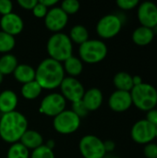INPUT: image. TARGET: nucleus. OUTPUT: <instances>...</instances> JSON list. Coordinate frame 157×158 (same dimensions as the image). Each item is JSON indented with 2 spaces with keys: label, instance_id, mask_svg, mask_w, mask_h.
Returning a JSON list of instances; mask_svg holds the SVG:
<instances>
[{
  "label": "nucleus",
  "instance_id": "nucleus-1",
  "mask_svg": "<svg viewBox=\"0 0 157 158\" xmlns=\"http://www.w3.org/2000/svg\"><path fill=\"white\" fill-rule=\"evenodd\" d=\"M28 130V121L23 114L18 111L3 114L0 118V137L7 143H19Z\"/></svg>",
  "mask_w": 157,
  "mask_h": 158
},
{
  "label": "nucleus",
  "instance_id": "nucleus-2",
  "mask_svg": "<svg viewBox=\"0 0 157 158\" xmlns=\"http://www.w3.org/2000/svg\"><path fill=\"white\" fill-rule=\"evenodd\" d=\"M64 78L63 65L50 57L43 59L35 69V81L42 89H56L60 86Z\"/></svg>",
  "mask_w": 157,
  "mask_h": 158
},
{
  "label": "nucleus",
  "instance_id": "nucleus-3",
  "mask_svg": "<svg viewBox=\"0 0 157 158\" xmlns=\"http://www.w3.org/2000/svg\"><path fill=\"white\" fill-rule=\"evenodd\" d=\"M46 49L50 58L61 63L72 56L73 44L68 35L56 32L48 39Z\"/></svg>",
  "mask_w": 157,
  "mask_h": 158
},
{
  "label": "nucleus",
  "instance_id": "nucleus-4",
  "mask_svg": "<svg viewBox=\"0 0 157 158\" xmlns=\"http://www.w3.org/2000/svg\"><path fill=\"white\" fill-rule=\"evenodd\" d=\"M130 93L132 105L142 111H150L157 106V89L152 84L143 82L134 86Z\"/></svg>",
  "mask_w": 157,
  "mask_h": 158
},
{
  "label": "nucleus",
  "instance_id": "nucleus-5",
  "mask_svg": "<svg viewBox=\"0 0 157 158\" xmlns=\"http://www.w3.org/2000/svg\"><path fill=\"white\" fill-rule=\"evenodd\" d=\"M107 52L106 44L102 40L97 39H89L79 47L80 59L88 64H96L103 61Z\"/></svg>",
  "mask_w": 157,
  "mask_h": 158
},
{
  "label": "nucleus",
  "instance_id": "nucleus-6",
  "mask_svg": "<svg viewBox=\"0 0 157 158\" xmlns=\"http://www.w3.org/2000/svg\"><path fill=\"white\" fill-rule=\"evenodd\" d=\"M123 20L116 14H107L102 17L96 25V32L103 39H111L117 36L122 29Z\"/></svg>",
  "mask_w": 157,
  "mask_h": 158
},
{
  "label": "nucleus",
  "instance_id": "nucleus-7",
  "mask_svg": "<svg viewBox=\"0 0 157 158\" xmlns=\"http://www.w3.org/2000/svg\"><path fill=\"white\" fill-rule=\"evenodd\" d=\"M79 149L84 158H104L106 154L104 141L92 134L85 135L81 139Z\"/></svg>",
  "mask_w": 157,
  "mask_h": 158
},
{
  "label": "nucleus",
  "instance_id": "nucleus-8",
  "mask_svg": "<svg viewBox=\"0 0 157 158\" xmlns=\"http://www.w3.org/2000/svg\"><path fill=\"white\" fill-rule=\"evenodd\" d=\"M81 125V118L71 110H64L54 118V129L60 134H71L75 132Z\"/></svg>",
  "mask_w": 157,
  "mask_h": 158
},
{
  "label": "nucleus",
  "instance_id": "nucleus-9",
  "mask_svg": "<svg viewBox=\"0 0 157 158\" xmlns=\"http://www.w3.org/2000/svg\"><path fill=\"white\" fill-rule=\"evenodd\" d=\"M155 128L145 118L136 121L130 130L131 139L138 144H147L155 139Z\"/></svg>",
  "mask_w": 157,
  "mask_h": 158
},
{
  "label": "nucleus",
  "instance_id": "nucleus-10",
  "mask_svg": "<svg viewBox=\"0 0 157 158\" xmlns=\"http://www.w3.org/2000/svg\"><path fill=\"white\" fill-rule=\"evenodd\" d=\"M67 100L61 94L53 93L46 95L41 102L40 111L48 117H56L66 110Z\"/></svg>",
  "mask_w": 157,
  "mask_h": 158
},
{
  "label": "nucleus",
  "instance_id": "nucleus-11",
  "mask_svg": "<svg viewBox=\"0 0 157 158\" xmlns=\"http://www.w3.org/2000/svg\"><path fill=\"white\" fill-rule=\"evenodd\" d=\"M59 87L63 97L71 103L81 101L85 93L82 83L73 77H65Z\"/></svg>",
  "mask_w": 157,
  "mask_h": 158
},
{
  "label": "nucleus",
  "instance_id": "nucleus-12",
  "mask_svg": "<svg viewBox=\"0 0 157 158\" xmlns=\"http://www.w3.org/2000/svg\"><path fill=\"white\" fill-rule=\"evenodd\" d=\"M137 17L141 26L150 29L157 27V5L151 1H144L139 4Z\"/></svg>",
  "mask_w": 157,
  "mask_h": 158
},
{
  "label": "nucleus",
  "instance_id": "nucleus-13",
  "mask_svg": "<svg viewBox=\"0 0 157 158\" xmlns=\"http://www.w3.org/2000/svg\"><path fill=\"white\" fill-rule=\"evenodd\" d=\"M68 20V16L60 8V6H54L48 10L46 16L44 17V24L46 28L56 33L61 32Z\"/></svg>",
  "mask_w": 157,
  "mask_h": 158
},
{
  "label": "nucleus",
  "instance_id": "nucleus-14",
  "mask_svg": "<svg viewBox=\"0 0 157 158\" xmlns=\"http://www.w3.org/2000/svg\"><path fill=\"white\" fill-rule=\"evenodd\" d=\"M108 106L113 111L118 113H122L127 111L132 106L130 93L116 90L109 96Z\"/></svg>",
  "mask_w": 157,
  "mask_h": 158
},
{
  "label": "nucleus",
  "instance_id": "nucleus-15",
  "mask_svg": "<svg viewBox=\"0 0 157 158\" xmlns=\"http://www.w3.org/2000/svg\"><path fill=\"white\" fill-rule=\"evenodd\" d=\"M0 26L3 31L15 37V35H18L22 31L24 22L19 15L11 12L7 15L2 16L0 19Z\"/></svg>",
  "mask_w": 157,
  "mask_h": 158
},
{
  "label": "nucleus",
  "instance_id": "nucleus-16",
  "mask_svg": "<svg viewBox=\"0 0 157 158\" xmlns=\"http://www.w3.org/2000/svg\"><path fill=\"white\" fill-rule=\"evenodd\" d=\"M81 100L89 111H95L103 104V93L98 88H91L84 93Z\"/></svg>",
  "mask_w": 157,
  "mask_h": 158
},
{
  "label": "nucleus",
  "instance_id": "nucleus-17",
  "mask_svg": "<svg viewBox=\"0 0 157 158\" xmlns=\"http://www.w3.org/2000/svg\"><path fill=\"white\" fill-rule=\"evenodd\" d=\"M155 35V34L153 29L144 26H140L133 31L132 41L134 42L135 44L139 46H146L153 42Z\"/></svg>",
  "mask_w": 157,
  "mask_h": 158
},
{
  "label": "nucleus",
  "instance_id": "nucleus-18",
  "mask_svg": "<svg viewBox=\"0 0 157 158\" xmlns=\"http://www.w3.org/2000/svg\"><path fill=\"white\" fill-rule=\"evenodd\" d=\"M18 96L11 90H5L0 94V112L6 114L15 111L18 106Z\"/></svg>",
  "mask_w": 157,
  "mask_h": 158
},
{
  "label": "nucleus",
  "instance_id": "nucleus-19",
  "mask_svg": "<svg viewBox=\"0 0 157 158\" xmlns=\"http://www.w3.org/2000/svg\"><path fill=\"white\" fill-rule=\"evenodd\" d=\"M19 143H21L29 151L34 150L43 145V139L40 132L32 130H27L25 133L22 135Z\"/></svg>",
  "mask_w": 157,
  "mask_h": 158
},
{
  "label": "nucleus",
  "instance_id": "nucleus-20",
  "mask_svg": "<svg viewBox=\"0 0 157 158\" xmlns=\"http://www.w3.org/2000/svg\"><path fill=\"white\" fill-rule=\"evenodd\" d=\"M14 78L20 83L25 84L35 81V69L27 64H19L13 72Z\"/></svg>",
  "mask_w": 157,
  "mask_h": 158
},
{
  "label": "nucleus",
  "instance_id": "nucleus-21",
  "mask_svg": "<svg viewBox=\"0 0 157 158\" xmlns=\"http://www.w3.org/2000/svg\"><path fill=\"white\" fill-rule=\"evenodd\" d=\"M113 83L117 90L118 91H125V92H130L131 89L134 87L133 81H132V75H130L128 72L120 71L118 72L113 79Z\"/></svg>",
  "mask_w": 157,
  "mask_h": 158
},
{
  "label": "nucleus",
  "instance_id": "nucleus-22",
  "mask_svg": "<svg viewBox=\"0 0 157 158\" xmlns=\"http://www.w3.org/2000/svg\"><path fill=\"white\" fill-rule=\"evenodd\" d=\"M63 69H64V71L68 74V77L76 78L82 72L83 64H82V61L79 57L71 56L66 61H64Z\"/></svg>",
  "mask_w": 157,
  "mask_h": 158
},
{
  "label": "nucleus",
  "instance_id": "nucleus-23",
  "mask_svg": "<svg viewBox=\"0 0 157 158\" xmlns=\"http://www.w3.org/2000/svg\"><path fill=\"white\" fill-rule=\"evenodd\" d=\"M18 65V59L14 55L5 54L0 57V73L3 76L13 74Z\"/></svg>",
  "mask_w": 157,
  "mask_h": 158
},
{
  "label": "nucleus",
  "instance_id": "nucleus-24",
  "mask_svg": "<svg viewBox=\"0 0 157 158\" xmlns=\"http://www.w3.org/2000/svg\"><path fill=\"white\" fill-rule=\"evenodd\" d=\"M69 38L72 43H75L81 45L89 40L88 30L82 25H75L70 30Z\"/></svg>",
  "mask_w": 157,
  "mask_h": 158
},
{
  "label": "nucleus",
  "instance_id": "nucleus-25",
  "mask_svg": "<svg viewBox=\"0 0 157 158\" xmlns=\"http://www.w3.org/2000/svg\"><path fill=\"white\" fill-rule=\"evenodd\" d=\"M42 87L38 84L36 81L22 84L21 87V94L27 100L36 99L42 93Z\"/></svg>",
  "mask_w": 157,
  "mask_h": 158
},
{
  "label": "nucleus",
  "instance_id": "nucleus-26",
  "mask_svg": "<svg viewBox=\"0 0 157 158\" xmlns=\"http://www.w3.org/2000/svg\"><path fill=\"white\" fill-rule=\"evenodd\" d=\"M6 158H30V151L21 143H15L9 147Z\"/></svg>",
  "mask_w": 157,
  "mask_h": 158
},
{
  "label": "nucleus",
  "instance_id": "nucleus-27",
  "mask_svg": "<svg viewBox=\"0 0 157 158\" xmlns=\"http://www.w3.org/2000/svg\"><path fill=\"white\" fill-rule=\"evenodd\" d=\"M16 45V39L14 36L0 31V53L8 54Z\"/></svg>",
  "mask_w": 157,
  "mask_h": 158
},
{
  "label": "nucleus",
  "instance_id": "nucleus-28",
  "mask_svg": "<svg viewBox=\"0 0 157 158\" xmlns=\"http://www.w3.org/2000/svg\"><path fill=\"white\" fill-rule=\"evenodd\" d=\"M80 2L77 0H65L61 3L60 8L68 16L77 13L80 9Z\"/></svg>",
  "mask_w": 157,
  "mask_h": 158
},
{
  "label": "nucleus",
  "instance_id": "nucleus-29",
  "mask_svg": "<svg viewBox=\"0 0 157 158\" xmlns=\"http://www.w3.org/2000/svg\"><path fill=\"white\" fill-rule=\"evenodd\" d=\"M31 158H55L53 150L47 148L45 145H42L34 149L31 155Z\"/></svg>",
  "mask_w": 157,
  "mask_h": 158
},
{
  "label": "nucleus",
  "instance_id": "nucleus-30",
  "mask_svg": "<svg viewBox=\"0 0 157 158\" xmlns=\"http://www.w3.org/2000/svg\"><path fill=\"white\" fill-rule=\"evenodd\" d=\"M71 111H73L81 119L85 118L88 115V113L90 112L87 109V107L85 106V105L83 104L82 100L75 102V103H72V105H71Z\"/></svg>",
  "mask_w": 157,
  "mask_h": 158
},
{
  "label": "nucleus",
  "instance_id": "nucleus-31",
  "mask_svg": "<svg viewBox=\"0 0 157 158\" xmlns=\"http://www.w3.org/2000/svg\"><path fill=\"white\" fill-rule=\"evenodd\" d=\"M140 4L139 0H118L117 5L122 10H131Z\"/></svg>",
  "mask_w": 157,
  "mask_h": 158
},
{
  "label": "nucleus",
  "instance_id": "nucleus-32",
  "mask_svg": "<svg viewBox=\"0 0 157 158\" xmlns=\"http://www.w3.org/2000/svg\"><path fill=\"white\" fill-rule=\"evenodd\" d=\"M143 155L146 158H157V143H150L144 145Z\"/></svg>",
  "mask_w": 157,
  "mask_h": 158
},
{
  "label": "nucleus",
  "instance_id": "nucleus-33",
  "mask_svg": "<svg viewBox=\"0 0 157 158\" xmlns=\"http://www.w3.org/2000/svg\"><path fill=\"white\" fill-rule=\"evenodd\" d=\"M31 11H32L34 17H36L38 19H42L46 16V14L48 12V8L38 1V3L35 5V6L33 7V9Z\"/></svg>",
  "mask_w": 157,
  "mask_h": 158
},
{
  "label": "nucleus",
  "instance_id": "nucleus-34",
  "mask_svg": "<svg viewBox=\"0 0 157 158\" xmlns=\"http://www.w3.org/2000/svg\"><path fill=\"white\" fill-rule=\"evenodd\" d=\"M13 4L10 0H0V14L2 16L12 12Z\"/></svg>",
  "mask_w": 157,
  "mask_h": 158
},
{
  "label": "nucleus",
  "instance_id": "nucleus-35",
  "mask_svg": "<svg viewBox=\"0 0 157 158\" xmlns=\"http://www.w3.org/2000/svg\"><path fill=\"white\" fill-rule=\"evenodd\" d=\"M37 3H38L37 0H19L18 1V4L26 10H32Z\"/></svg>",
  "mask_w": 157,
  "mask_h": 158
},
{
  "label": "nucleus",
  "instance_id": "nucleus-36",
  "mask_svg": "<svg viewBox=\"0 0 157 158\" xmlns=\"http://www.w3.org/2000/svg\"><path fill=\"white\" fill-rule=\"evenodd\" d=\"M148 122H150L152 125H154L155 127H157V109L154 108L150 111H148L146 113V118H145Z\"/></svg>",
  "mask_w": 157,
  "mask_h": 158
},
{
  "label": "nucleus",
  "instance_id": "nucleus-37",
  "mask_svg": "<svg viewBox=\"0 0 157 158\" xmlns=\"http://www.w3.org/2000/svg\"><path fill=\"white\" fill-rule=\"evenodd\" d=\"M104 146H105V152H113L116 148V143L111 141V140H107L104 142Z\"/></svg>",
  "mask_w": 157,
  "mask_h": 158
},
{
  "label": "nucleus",
  "instance_id": "nucleus-38",
  "mask_svg": "<svg viewBox=\"0 0 157 158\" xmlns=\"http://www.w3.org/2000/svg\"><path fill=\"white\" fill-rule=\"evenodd\" d=\"M39 2L42 3V4H43L44 6H46L47 8L50 7V6H53V7H54V6L56 5V4L58 3L57 0H40Z\"/></svg>",
  "mask_w": 157,
  "mask_h": 158
},
{
  "label": "nucleus",
  "instance_id": "nucleus-39",
  "mask_svg": "<svg viewBox=\"0 0 157 158\" xmlns=\"http://www.w3.org/2000/svg\"><path fill=\"white\" fill-rule=\"evenodd\" d=\"M132 81H133V85L134 86H137V85H140L142 84L143 81V79L141 76L139 75H135V76H132Z\"/></svg>",
  "mask_w": 157,
  "mask_h": 158
},
{
  "label": "nucleus",
  "instance_id": "nucleus-40",
  "mask_svg": "<svg viewBox=\"0 0 157 158\" xmlns=\"http://www.w3.org/2000/svg\"><path fill=\"white\" fill-rule=\"evenodd\" d=\"M55 144H56V143H55V141H54V140H48L44 145H45L47 148H49V149L53 150V149H54V147H55Z\"/></svg>",
  "mask_w": 157,
  "mask_h": 158
},
{
  "label": "nucleus",
  "instance_id": "nucleus-41",
  "mask_svg": "<svg viewBox=\"0 0 157 158\" xmlns=\"http://www.w3.org/2000/svg\"><path fill=\"white\" fill-rule=\"evenodd\" d=\"M3 79H4V76H3V75H2V74L0 73V84H1L2 82H3Z\"/></svg>",
  "mask_w": 157,
  "mask_h": 158
},
{
  "label": "nucleus",
  "instance_id": "nucleus-42",
  "mask_svg": "<svg viewBox=\"0 0 157 158\" xmlns=\"http://www.w3.org/2000/svg\"><path fill=\"white\" fill-rule=\"evenodd\" d=\"M155 138H157V127L155 128Z\"/></svg>",
  "mask_w": 157,
  "mask_h": 158
},
{
  "label": "nucleus",
  "instance_id": "nucleus-43",
  "mask_svg": "<svg viewBox=\"0 0 157 158\" xmlns=\"http://www.w3.org/2000/svg\"><path fill=\"white\" fill-rule=\"evenodd\" d=\"M110 158H119V157H117V156H113V157H110Z\"/></svg>",
  "mask_w": 157,
  "mask_h": 158
}]
</instances>
